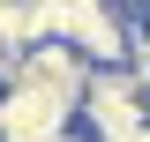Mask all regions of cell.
Returning <instances> with one entry per match:
<instances>
[{"label": "cell", "mask_w": 150, "mask_h": 142, "mask_svg": "<svg viewBox=\"0 0 150 142\" xmlns=\"http://www.w3.org/2000/svg\"><path fill=\"white\" fill-rule=\"evenodd\" d=\"M68 142H90V135H83V127H75V135H68Z\"/></svg>", "instance_id": "cell-4"}, {"label": "cell", "mask_w": 150, "mask_h": 142, "mask_svg": "<svg viewBox=\"0 0 150 142\" xmlns=\"http://www.w3.org/2000/svg\"><path fill=\"white\" fill-rule=\"evenodd\" d=\"M75 105L83 97H60V90L30 82V75H15V82L0 90V135H75Z\"/></svg>", "instance_id": "cell-2"}, {"label": "cell", "mask_w": 150, "mask_h": 142, "mask_svg": "<svg viewBox=\"0 0 150 142\" xmlns=\"http://www.w3.org/2000/svg\"><path fill=\"white\" fill-rule=\"evenodd\" d=\"M23 75L45 90H60V97H83V82H90V60L75 53L68 37H38L30 53H23Z\"/></svg>", "instance_id": "cell-3"}, {"label": "cell", "mask_w": 150, "mask_h": 142, "mask_svg": "<svg viewBox=\"0 0 150 142\" xmlns=\"http://www.w3.org/2000/svg\"><path fill=\"white\" fill-rule=\"evenodd\" d=\"M135 142H150V127H143V135H135Z\"/></svg>", "instance_id": "cell-5"}, {"label": "cell", "mask_w": 150, "mask_h": 142, "mask_svg": "<svg viewBox=\"0 0 150 142\" xmlns=\"http://www.w3.org/2000/svg\"><path fill=\"white\" fill-rule=\"evenodd\" d=\"M75 127L90 142H135L150 127V75L143 67H90L83 105H75Z\"/></svg>", "instance_id": "cell-1"}]
</instances>
